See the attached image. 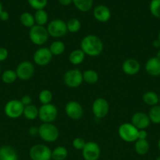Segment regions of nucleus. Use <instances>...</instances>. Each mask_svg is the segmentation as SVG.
<instances>
[{
	"mask_svg": "<svg viewBox=\"0 0 160 160\" xmlns=\"http://www.w3.org/2000/svg\"><path fill=\"white\" fill-rule=\"evenodd\" d=\"M80 48L90 57H97L100 56L104 49V44L101 39L95 34L86 35L81 41Z\"/></svg>",
	"mask_w": 160,
	"mask_h": 160,
	"instance_id": "f257e3e1",
	"label": "nucleus"
},
{
	"mask_svg": "<svg viewBox=\"0 0 160 160\" xmlns=\"http://www.w3.org/2000/svg\"><path fill=\"white\" fill-rule=\"evenodd\" d=\"M38 134L42 141L51 143L57 140L60 133L58 128L53 123H42L39 126Z\"/></svg>",
	"mask_w": 160,
	"mask_h": 160,
	"instance_id": "f03ea898",
	"label": "nucleus"
},
{
	"mask_svg": "<svg viewBox=\"0 0 160 160\" xmlns=\"http://www.w3.org/2000/svg\"><path fill=\"white\" fill-rule=\"evenodd\" d=\"M28 34H29L30 41L34 45H38V46H42L44 44L46 43L49 39V36H50L46 28L36 24L30 28Z\"/></svg>",
	"mask_w": 160,
	"mask_h": 160,
	"instance_id": "7ed1b4c3",
	"label": "nucleus"
},
{
	"mask_svg": "<svg viewBox=\"0 0 160 160\" xmlns=\"http://www.w3.org/2000/svg\"><path fill=\"white\" fill-rule=\"evenodd\" d=\"M47 31L50 37L54 38H60L67 33V23L61 19H55L51 20L47 24Z\"/></svg>",
	"mask_w": 160,
	"mask_h": 160,
	"instance_id": "20e7f679",
	"label": "nucleus"
},
{
	"mask_svg": "<svg viewBox=\"0 0 160 160\" xmlns=\"http://www.w3.org/2000/svg\"><path fill=\"white\" fill-rule=\"evenodd\" d=\"M57 115V108L52 103L42 105L39 109V118L42 123H52L54 120H56Z\"/></svg>",
	"mask_w": 160,
	"mask_h": 160,
	"instance_id": "39448f33",
	"label": "nucleus"
},
{
	"mask_svg": "<svg viewBox=\"0 0 160 160\" xmlns=\"http://www.w3.org/2000/svg\"><path fill=\"white\" fill-rule=\"evenodd\" d=\"M118 133L122 141L125 142H135L137 140L138 129L131 123H124L119 126Z\"/></svg>",
	"mask_w": 160,
	"mask_h": 160,
	"instance_id": "423d86ee",
	"label": "nucleus"
},
{
	"mask_svg": "<svg viewBox=\"0 0 160 160\" xmlns=\"http://www.w3.org/2000/svg\"><path fill=\"white\" fill-rule=\"evenodd\" d=\"M64 82L70 88H77L83 82V73L78 69H72L64 74Z\"/></svg>",
	"mask_w": 160,
	"mask_h": 160,
	"instance_id": "0eeeda50",
	"label": "nucleus"
},
{
	"mask_svg": "<svg viewBox=\"0 0 160 160\" xmlns=\"http://www.w3.org/2000/svg\"><path fill=\"white\" fill-rule=\"evenodd\" d=\"M51 154L52 150L42 144L33 145L29 150V157L31 160H50Z\"/></svg>",
	"mask_w": 160,
	"mask_h": 160,
	"instance_id": "6e6552de",
	"label": "nucleus"
},
{
	"mask_svg": "<svg viewBox=\"0 0 160 160\" xmlns=\"http://www.w3.org/2000/svg\"><path fill=\"white\" fill-rule=\"evenodd\" d=\"M24 106L20 100H9L4 107L5 114L10 119H17L23 115Z\"/></svg>",
	"mask_w": 160,
	"mask_h": 160,
	"instance_id": "1a4fd4ad",
	"label": "nucleus"
},
{
	"mask_svg": "<svg viewBox=\"0 0 160 160\" xmlns=\"http://www.w3.org/2000/svg\"><path fill=\"white\" fill-rule=\"evenodd\" d=\"M17 78L21 81H28L35 73V66L30 61H23L17 65L16 68Z\"/></svg>",
	"mask_w": 160,
	"mask_h": 160,
	"instance_id": "9d476101",
	"label": "nucleus"
},
{
	"mask_svg": "<svg viewBox=\"0 0 160 160\" xmlns=\"http://www.w3.org/2000/svg\"><path fill=\"white\" fill-rule=\"evenodd\" d=\"M109 103L105 98H97L92 105V112L94 117L97 119H103L109 112Z\"/></svg>",
	"mask_w": 160,
	"mask_h": 160,
	"instance_id": "9b49d317",
	"label": "nucleus"
},
{
	"mask_svg": "<svg viewBox=\"0 0 160 160\" xmlns=\"http://www.w3.org/2000/svg\"><path fill=\"white\" fill-rule=\"evenodd\" d=\"M53 56L50 48L46 47H41L38 48L33 54V61L36 65L44 67L51 62Z\"/></svg>",
	"mask_w": 160,
	"mask_h": 160,
	"instance_id": "f8f14e48",
	"label": "nucleus"
},
{
	"mask_svg": "<svg viewBox=\"0 0 160 160\" xmlns=\"http://www.w3.org/2000/svg\"><path fill=\"white\" fill-rule=\"evenodd\" d=\"M84 160H98L100 156V148L95 142H87L82 150Z\"/></svg>",
	"mask_w": 160,
	"mask_h": 160,
	"instance_id": "ddd939ff",
	"label": "nucleus"
},
{
	"mask_svg": "<svg viewBox=\"0 0 160 160\" xmlns=\"http://www.w3.org/2000/svg\"><path fill=\"white\" fill-rule=\"evenodd\" d=\"M64 111L67 117L73 120H78L83 116V108L79 102L70 101L65 105Z\"/></svg>",
	"mask_w": 160,
	"mask_h": 160,
	"instance_id": "4468645a",
	"label": "nucleus"
},
{
	"mask_svg": "<svg viewBox=\"0 0 160 160\" xmlns=\"http://www.w3.org/2000/svg\"><path fill=\"white\" fill-rule=\"evenodd\" d=\"M131 123L138 130H145L148 128L151 121L147 114L143 112H136L132 116Z\"/></svg>",
	"mask_w": 160,
	"mask_h": 160,
	"instance_id": "2eb2a0df",
	"label": "nucleus"
},
{
	"mask_svg": "<svg viewBox=\"0 0 160 160\" xmlns=\"http://www.w3.org/2000/svg\"><path fill=\"white\" fill-rule=\"evenodd\" d=\"M122 70L128 76H134L141 70V64L136 59H127L122 63Z\"/></svg>",
	"mask_w": 160,
	"mask_h": 160,
	"instance_id": "dca6fc26",
	"label": "nucleus"
},
{
	"mask_svg": "<svg viewBox=\"0 0 160 160\" xmlns=\"http://www.w3.org/2000/svg\"><path fill=\"white\" fill-rule=\"evenodd\" d=\"M111 10L108 6L104 5L97 6L93 9V17L97 21L100 23H105L111 18Z\"/></svg>",
	"mask_w": 160,
	"mask_h": 160,
	"instance_id": "f3484780",
	"label": "nucleus"
},
{
	"mask_svg": "<svg viewBox=\"0 0 160 160\" xmlns=\"http://www.w3.org/2000/svg\"><path fill=\"white\" fill-rule=\"evenodd\" d=\"M145 70L150 76H160V59L156 56L147 59L145 63Z\"/></svg>",
	"mask_w": 160,
	"mask_h": 160,
	"instance_id": "a211bd4d",
	"label": "nucleus"
},
{
	"mask_svg": "<svg viewBox=\"0 0 160 160\" xmlns=\"http://www.w3.org/2000/svg\"><path fill=\"white\" fill-rule=\"evenodd\" d=\"M0 160H19L17 151L10 145L0 147Z\"/></svg>",
	"mask_w": 160,
	"mask_h": 160,
	"instance_id": "6ab92c4d",
	"label": "nucleus"
},
{
	"mask_svg": "<svg viewBox=\"0 0 160 160\" xmlns=\"http://www.w3.org/2000/svg\"><path fill=\"white\" fill-rule=\"evenodd\" d=\"M85 57H86V54L83 52V50L81 48H77V49L73 50L69 54V62L74 66H78L83 63L84 61Z\"/></svg>",
	"mask_w": 160,
	"mask_h": 160,
	"instance_id": "aec40b11",
	"label": "nucleus"
},
{
	"mask_svg": "<svg viewBox=\"0 0 160 160\" xmlns=\"http://www.w3.org/2000/svg\"><path fill=\"white\" fill-rule=\"evenodd\" d=\"M150 148V145L147 140H136L134 142V150L136 154L144 156L147 154Z\"/></svg>",
	"mask_w": 160,
	"mask_h": 160,
	"instance_id": "412c9836",
	"label": "nucleus"
},
{
	"mask_svg": "<svg viewBox=\"0 0 160 160\" xmlns=\"http://www.w3.org/2000/svg\"><path fill=\"white\" fill-rule=\"evenodd\" d=\"M77 9L83 12H89L91 10L93 5V0H72Z\"/></svg>",
	"mask_w": 160,
	"mask_h": 160,
	"instance_id": "4be33fe9",
	"label": "nucleus"
},
{
	"mask_svg": "<svg viewBox=\"0 0 160 160\" xmlns=\"http://www.w3.org/2000/svg\"><path fill=\"white\" fill-rule=\"evenodd\" d=\"M23 115L28 120H35L39 117V109L33 104L24 106Z\"/></svg>",
	"mask_w": 160,
	"mask_h": 160,
	"instance_id": "5701e85b",
	"label": "nucleus"
},
{
	"mask_svg": "<svg viewBox=\"0 0 160 160\" xmlns=\"http://www.w3.org/2000/svg\"><path fill=\"white\" fill-rule=\"evenodd\" d=\"M83 81L89 84H94L98 81L99 74L93 70H86L83 73Z\"/></svg>",
	"mask_w": 160,
	"mask_h": 160,
	"instance_id": "b1692460",
	"label": "nucleus"
},
{
	"mask_svg": "<svg viewBox=\"0 0 160 160\" xmlns=\"http://www.w3.org/2000/svg\"><path fill=\"white\" fill-rule=\"evenodd\" d=\"M142 99L146 105L150 106H156L159 102V97L155 92H147L143 95Z\"/></svg>",
	"mask_w": 160,
	"mask_h": 160,
	"instance_id": "393cba45",
	"label": "nucleus"
},
{
	"mask_svg": "<svg viewBox=\"0 0 160 160\" xmlns=\"http://www.w3.org/2000/svg\"><path fill=\"white\" fill-rule=\"evenodd\" d=\"M68 156L67 149L64 146H57L52 150L51 159L53 160H64Z\"/></svg>",
	"mask_w": 160,
	"mask_h": 160,
	"instance_id": "a878e982",
	"label": "nucleus"
},
{
	"mask_svg": "<svg viewBox=\"0 0 160 160\" xmlns=\"http://www.w3.org/2000/svg\"><path fill=\"white\" fill-rule=\"evenodd\" d=\"M50 51L51 52L53 56H61V54L64 52L65 51V45L63 42L59 40H56L55 42H53L50 46Z\"/></svg>",
	"mask_w": 160,
	"mask_h": 160,
	"instance_id": "bb28decb",
	"label": "nucleus"
},
{
	"mask_svg": "<svg viewBox=\"0 0 160 160\" xmlns=\"http://www.w3.org/2000/svg\"><path fill=\"white\" fill-rule=\"evenodd\" d=\"M34 18L36 25L44 26L48 23L49 16L46 11H45L44 9H39V10H36L34 15Z\"/></svg>",
	"mask_w": 160,
	"mask_h": 160,
	"instance_id": "cd10ccee",
	"label": "nucleus"
},
{
	"mask_svg": "<svg viewBox=\"0 0 160 160\" xmlns=\"http://www.w3.org/2000/svg\"><path fill=\"white\" fill-rule=\"evenodd\" d=\"M20 21L23 26L28 28H31L35 25L34 16L28 12H24L20 15Z\"/></svg>",
	"mask_w": 160,
	"mask_h": 160,
	"instance_id": "c85d7f7f",
	"label": "nucleus"
},
{
	"mask_svg": "<svg viewBox=\"0 0 160 160\" xmlns=\"http://www.w3.org/2000/svg\"><path fill=\"white\" fill-rule=\"evenodd\" d=\"M148 117L152 123L158 124L160 123V106H154L150 109L148 112Z\"/></svg>",
	"mask_w": 160,
	"mask_h": 160,
	"instance_id": "c756f323",
	"label": "nucleus"
},
{
	"mask_svg": "<svg viewBox=\"0 0 160 160\" xmlns=\"http://www.w3.org/2000/svg\"><path fill=\"white\" fill-rule=\"evenodd\" d=\"M17 79V73H16L15 70H6L2 74V81L5 83V84H13L15 82L16 80Z\"/></svg>",
	"mask_w": 160,
	"mask_h": 160,
	"instance_id": "7c9ffc66",
	"label": "nucleus"
},
{
	"mask_svg": "<svg viewBox=\"0 0 160 160\" xmlns=\"http://www.w3.org/2000/svg\"><path fill=\"white\" fill-rule=\"evenodd\" d=\"M81 22L77 18H71L67 22V31L70 33H77L81 29Z\"/></svg>",
	"mask_w": 160,
	"mask_h": 160,
	"instance_id": "2f4dec72",
	"label": "nucleus"
},
{
	"mask_svg": "<svg viewBox=\"0 0 160 160\" xmlns=\"http://www.w3.org/2000/svg\"><path fill=\"white\" fill-rule=\"evenodd\" d=\"M39 100L42 105L50 104L53 100V93L48 89H44L39 92Z\"/></svg>",
	"mask_w": 160,
	"mask_h": 160,
	"instance_id": "473e14b6",
	"label": "nucleus"
},
{
	"mask_svg": "<svg viewBox=\"0 0 160 160\" xmlns=\"http://www.w3.org/2000/svg\"><path fill=\"white\" fill-rule=\"evenodd\" d=\"M149 9L153 17L160 19V0H152Z\"/></svg>",
	"mask_w": 160,
	"mask_h": 160,
	"instance_id": "72a5a7b5",
	"label": "nucleus"
},
{
	"mask_svg": "<svg viewBox=\"0 0 160 160\" xmlns=\"http://www.w3.org/2000/svg\"><path fill=\"white\" fill-rule=\"evenodd\" d=\"M29 6L35 10L44 9L48 3V0H28Z\"/></svg>",
	"mask_w": 160,
	"mask_h": 160,
	"instance_id": "f704fd0d",
	"label": "nucleus"
},
{
	"mask_svg": "<svg viewBox=\"0 0 160 160\" xmlns=\"http://www.w3.org/2000/svg\"><path fill=\"white\" fill-rule=\"evenodd\" d=\"M86 142L83 138L79 137H77L72 141V146L75 149L78 150V151H82L84 148L85 145H86Z\"/></svg>",
	"mask_w": 160,
	"mask_h": 160,
	"instance_id": "c9c22d12",
	"label": "nucleus"
},
{
	"mask_svg": "<svg viewBox=\"0 0 160 160\" xmlns=\"http://www.w3.org/2000/svg\"><path fill=\"white\" fill-rule=\"evenodd\" d=\"M9 56V52L6 48L1 47L0 48V62H3L6 60Z\"/></svg>",
	"mask_w": 160,
	"mask_h": 160,
	"instance_id": "e433bc0d",
	"label": "nucleus"
},
{
	"mask_svg": "<svg viewBox=\"0 0 160 160\" xmlns=\"http://www.w3.org/2000/svg\"><path fill=\"white\" fill-rule=\"evenodd\" d=\"M20 102H21L22 104L24 105V106H29V105L31 104L32 102V98L30 95H24L21 98H20Z\"/></svg>",
	"mask_w": 160,
	"mask_h": 160,
	"instance_id": "4c0bfd02",
	"label": "nucleus"
},
{
	"mask_svg": "<svg viewBox=\"0 0 160 160\" xmlns=\"http://www.w3.org/2000/svg\"><path fill=\"white\" fill-rule=\"evenodd\" d=\"M147 132L145 130H138L137 140H147Z\"/></svg>",
	"mask_w": 160,
	"mask_h": 160,
	"instance_id": "58836bf2",
	"label": "nucleus"
},
{
	"mask_svg": "<svg viewBox=\"0 0 160 160\" xmlns=\"http://www.w3.org/2000/svg\"><path fill=\"white\" fill-rule=\"evenodd\" d=\"M9 15L6 11L3 10V12L0 13V20H3V21H6V20H9Z\"/></svg>",
	"mask_w": 160,
	"mask_h": 160,
	"instance_id": "ea45409f",
	"label": "nucleus"
},
{
	"mask_svg": "<svg viewBox=\"0 0 160 160\" xmlns=\"http://www.w3.org/2000/svg\"><path fill=\"white\" fill-rule=\"evenodd\" d=\"M28 133H29L30 135L35 136L39 133V128H35V127H31L28 129Z\"/></svg>",
	"mask_w": 160,
	"mask_h": 160,
	"instance_id": "a19ab883",
	"label": "nucleus"
},
{
	"mask_svg": "<svg viewBox=\"0 0 160 160\" xmlns=\"http://www.w3.org/2000/svg\"><path fill=\"white\" fill-rule=\"evenodd\" d=\"M58 2H59L60 4L64 6H69L72 3V0H58Z\"/></svg>",
	"mask_w": 160,
	"mask_h": 160,
	"instance_id": "79ce46f5",
	"label": "nucleus"
},
{
	"mask_svg": "<svg viewBox=\"0 0 160 160\" xmlns=\"http://www.w3.org/2000/svg\"><path fill=\"white\" fill-rule=\"evenodd\" d=\"M152 45H153V46L155 47V48H158L160 47V42L158 40V39H156V40H155L153 42H152Z\"/></svg>",
	"mask_w": 160,
	"mask_h": 160,
	"instance_id": "37998d69",
	"label": "nucleus"
},
{
	"mask_svg": "<svg viewBox=\"0 0 160 160\" xmlns=\"http://www.w3.org/2000/svg\"><path fill=\"white\" fill-rule=\"evenodd\" d=\"M156 57L158 58V59H160V50H158V51L157 52V53H156Z\"/></svg>",
	"mask_w": 160,
	"mask_h": 160,
	"instance_id": "c03bdc74",
	"label": "nucleus"
},
{
	"mask_svg": "<svg viewBox=\"0 0 160 160\" xmlns=\"http://www.w3.org/2000/svg\"><path fill=\"white\" fill-rule=\"evenodd\" d=\"M3 5H2V3H1V2H0V13H1L2 12H3Z\"/></svg>",
	"mask_w": 160,
	"mask_h": 160,
	"instance_id": "a18cd8bd",
	"label": "nucleus"
},
{
	"mask_svg": "<svg viewBox=\"0 0 160 160\" xmlns=\"http://www.w3.org/2000/svg\"><path fill=\"white\" fill-rule=\"evenodd\" d=\"M158 149H159V151H160V138H159V140H158Z\"/></svg>",
	"mask_w": 160,
	"mask_h": 160,
	"instance_id": "49530a36",
	"label": "nucleus"
},
{
	"mask_svg": "<svg viewBox=\"0 0 160 160\" xmlns=\"http://www.w3.org/2000/svg\"><path fill=\"white\" fill-rule=\"evenodd\" d=\"M158 40L159 41V42H160V31H159V33H158Z\"/></svg>",
	"mask_w": 160,
	"mask_h": 160,
	"instance_id": "de8ad7c7",
	"label": "nucleus"
},
{
	"mask_svg": "<svg viewBox=\"0 0 160 160\" xmlns=\"http://www.w3.org/2000/svg\"><path fill=\"white\" fill-rule=\"evenodd\" d=\"M155 160H160V156H158V157L156 158V159Z\"/></svg>",
	"mask_w": 160,
	"mask_h": 160,
	"instance_id": "09e8293b",
	"label": "nucleus"
},
{
	"mask_svg": "<svg viewBox=\"0 0 160 160\" xmlns=\"http://www.w3.org/2000/svg\"><path fill=\"white\" fill-rule=\"evenodd\" d=\"M0 74H1V68H0Z\"/></svg>",
	"mask_w": 160,
	"mask_h": 160,
	"instance_id": "8fccbe9b",
	"label": "nucleus"
},
{
	"mask_svg": "<svg viewBox=\"0 0 160 160\" xmlns=\"http://www.w3.org/2000/svg\"><path fill=\"white\" fill-rule=\"evenodd\" d=\"M159 104H160V96H159Z\"/></svg>",
	"mask_w": 160,
	"mask_h": 160,
	"instance_id": "3c124183",
	"label": "nucleus"
},
{
	"mask_svg": "<svg viewBox=\"0 0 160 160\" xmlns=\"http://www.w3.org/2000/svg\"><path fill=\"white\" fill-rule=\"evenodd\" d=\"M50 160H53V159H50Z\"/></svg>",
	"mask_w": 160,
	"mask_h": 160,
	"instance_id": "603ef678",
	"label": "nucleus"
}]
</instances>
